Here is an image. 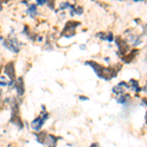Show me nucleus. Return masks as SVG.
I'll use <instances>...</instances> for the list:
<instances>
[{
	"label": "nucleus",
	"instance_id": "obj_2",
	"mask_svg": "<svg viewBox=\"0 0 147 147\" xmlns=\"http://www.w3.org/2000/svg\"><path fill=\"white\" fill-rule=\"evenodd\" d=\"M48 117H49V114L48 113H44L43 116L34 119L32 122V129L36 130V131L40 130V129H41V127H42V125H43V124L45 123V121L47 120V118H48Z\"/></svg>",
	"mask_w": 147,
	"mask_h": 147
},
{
	"label": "nucleus",
	"instance_id": "obj_17",
	"mask_svg": "<svg viewBox=\"0 0 147 147\" xmlns=\"http://www.w3.org/2000/svg\"><path fill=\"white\" fill-rule=\"evenodd\" d=\"M46 2H47L46 0H37V4H39V5H43Z\"/></svg>",
	"mask_w": 147,
	"mask_h": 147
},
{
	"label": "nucleus",
	"instance_id": "obj_13",
	"mask_svg": "<svg viewBox=\"0 0 147 147\" xmlns=\"http://www.w3.org/2000/svg\"><path fill=\"white\" fill-rule=\"evenodd\" d=\"M68 7H70V8L72 9V11L74 10V6H73V5H71V4L69 3V2H65V3H61L60 9H61V10H64V9L68 8Z\"/></svg>",
	"mask_w": 147,
	"mask_h": 147
},
{
	"label": "nucleus",
	"instance_id": "obj_18",
	"mask_svg": "<svg viewBox=\"0 0 147 147\" xmlns=\"http://www.w3.org/2000/svg\"><path fill=\"white\" fill-rule=\"evenodd\" d=\"M48 6L50 7V8L53 9L54 8V1H49L48 2Z\"/></svg>",
	"mask_w": 147,
	"mask_h": 147
},
{
	"label": "nucleus",
	"instance_id": "obj_4",
	"mask_svg": "<svg viewBox=\"0 0 147 147\" xmlns=\"http://www.w3.org/2000/svg\"><path fill=\"white\" fill-rule=\"evenodd\" d=\"M4 72L9 78H10V82L8 84V85H12L13 82L16 80V74H15V68H14V63L10 62L6 65L5 69H4Z\"/></svg>",
	"mask_w": 147,
	"mask_h": 147
},
{
	"label": "nucleus",
	"instance_id": "obj_10",
	"mask_svg": "<svg viewBox=\"0 0 147 147\" xmlns=\"http://www.w3.org/2000/svg\"><path fill=\"white\" fill-rule=\"evenodd\" d=\"M27 13L30 14V16L34 18V16L36 15V5H34V4H32V5H30V8L27 10Z\"/></svg>",
	"mask_w": 147,
	"mask_h": 147
},
{
	"label": "nucleus",
	"instance_id": "obj_9",
	"mask_svg": "<svg viewBox=\"0 0 147 147\" xmlns=\"http://www.w3.org/2000/svg\"><path fill=\"white\" fill-rule=\"evenodd\" d=\"M35 137H36V140L38 143L44 144L45 141V137H46V132H40V134H35Z\"/></svg>",
	"mask_w": 147,
	"mask_h": 147
},
{
	"label": "nucleus",
	"instance_id": "obj_15",
	"mask_svg": "<svg viewBox=\"0 0 147 147\" xmlns=\"http://www.w3.org/2000/svg\"><path fill=\"white\" fill-rule=\"evenodd\" d=\"M72 12H74V14L77 13V14H79V15H80V14H82V12H84V10H82V7H78L77 9H74V10H73Z\"/></svg>",
	"mask_w": 147,
	"mask_h": 147
},
{
	"label": "nucleus",
	"instance_id": "obj_7",
	"mask_svg": "<svg viewBox=\"0 0 147 147\" xmlns=\"http://www.w3.org/2000/svg\"><path fill=\"white\" fill-rule=\"evenodd\" d=\"M57 140H58V138L56 136H52V134H46L44 143L47 144V147H56Z\"/></svg>",
	"mask_w": 147,
	"mask_h": 147
},
{
	"label": "nucleus",
	"instance_id": "obj_5",
	"mask_svg": "<svg viewBox=\"0 0 147 147\" xmlns=\"http://www.w3.org/2000/svg\"><path fill=\"white\" fill-rule=\"evenodd\" d=\"M116 43H117L118 47H119V50H120V53L122 54V55H125V54L127 53V51H129V47L127 45V41L125 40H123L121 39L120 37H117L116 38Z\"/></svg>",
	"mask_w": 147,
	"mask_h": 147
},
{
	"label": "nucleus",
	"instance_id": "obj_3",
	"mask_svg": "<svg viewBox=\"0 0 147 147\" xmlns=\"http://www.w3.org/2000/svg\"><path fill=\"white\" fill-rule=\"evenodd\" d=\"M79 25H80L79 22H68L63 30L62 35H65L66 37H71L73 35H75V28Z\"/></svg>",
	"mask_w": 147,
	"mask_h": 147
},
{
	"label": "nucleus",
	"instance_id": "obj_14",
	"mask_svg": "<svg viewBox=\"0 0 147 147\" xmlns=\"http://www.w3.org/2000/svg\"><path fill=\"white\" fill-rule=\"evenodd\" d=\"M127 98H129V95H121L120 98L118 99V103L120 104H125L127 102Z\"/></svg>",
	"mask_w": 147,
	"mask_h": 147
},
{
	"label": "nucleus",
	"instance_id": "obj_19",
	"mask_svg": "<svg viewBox=\"0 0 147 147\" xmlns=\"http://www.w3.org/2000/svg\"><path fill=\"white\" fill-rule=\"evenodd\" d=\"M80 100H88V97H84V96H80Z\"/></svg>",
	"mask_w": 147,
	"mask_h": 147
},
{
	"label": "nucleus",
	"instance_id": "obj_22",
	"mask_svg": "<svg viewBox=\"0 0 147 147\" xmlns=\"http://www.w3.org/2000/svg\"><path fill=\"white\" fill-rule=\"evenodd\" d=\"M0 94H1V93H0Z\"/></svg>",
	"mask_w": 147,
	"mask_h": 147
},
{
	"label": "nucleus",
	"instance_id": "obj_21",
	"mask_svg": "<svg viewBox=\"0 0 147 147\" xmlns=\"http://www.w3.org/2000/svg\"><path fill=\"white\" fill-rule=\"evenodd\" d=\"M1 10H2V3L0 2V11H1Z\"/></svg>",
	"mask_w": 147,
	"mask_h": 147
},
{
	"label": "nucleus",
	"instance_id": "obj_16",
	"mask_svg": "<svg viewBox=\"0 0 147 147\" xmlns=\"http://www.w3.org/2000/svg\"><path fill=\"white\" fill-rule=\"evenodd\" d=\"M113 38H114V37H113V34H112V32H109L108 35H107V36H105V38H104V39L107 40V41H109V42H111L113 40Z\"/></svg>",
	"mask_w": 147,
	"mask_h": 147
},
{
	"label": "nucleus",
	"instance_id": "obj_1",
	"mask_svg": "<svg viewBox=\"0 0 147 147\" xmlns=\"http://www.w3.org/2000/svg\"><path fill=\"white\" fill-rule=\"evenodd\" d=\"M3 45L6 47L7 49L9 50L13 51L14 53H18L19 50H20V45L21 43L18 41L16 38H13V39H8V40H4L3 41Z\"/></svg>",
	"mask_w": 147,
	"mask_h": 147
},
{
	"label": "nucleus",
	"instance_id": "obj_6",
	"mask_svg": "<svg viewBox=\"0 0 147 147\" xmlns=\"http://www.w3.org/2000/svg\"><path fill=\"white\" fill-rule=\"evenodd\" d=\"M10 122L12 123V124L18 125L20 129H23L24 127V124L22 122V120H21V118L18 116V113L16 112H12L11 114V119H10Z\"/></svg>",
	"mask_w": 147,
	"mask_h": 147
},
{
	"label": "nucleus",
	"instance_id": "obj_8",
	"mask_svg": "<svg viewBox=\"0 0 147 147\" xmlns=\"http://www.w3.org/2000/svg\"><path fill=\"white\" fill-rule=\"evenodd\" d=\"M16 89L19 96H23L25 93V86H24V80L23 78H19L16 82Z\"/></svg>",
	"mask_w": 147,
	"mask_h": 147
},
{
	"label": "nucleus",
	"instance_id": "obj_20",
	"mask_svg": "<svg viewBox=\"0 0 147 147\" xmlns=\"http://www.w3.org/2000/svg\"><path fill=\"white\" fill-rule=\"evenodd\" d=\"M90 147H98V144H97V143H92L90 145Z\"/></svg>",
	"mask_w": 147,
	"mask_h": 147
},
{
	"label": "nucleus",
	"instance_id": "obj_12",
	"mask_svg": "<svg viewBox=\"0 0 147 147\" xmlns=\"http://www.w3.org/2000/svg\"><path fill=\"white\" fill-rule=\"evenodd\" d=\"M130 84H132V88H134V90H136V92H139V91L141 90V88H139V86H138V82H137L136 80H130Z\"/></svg>",
	"mask_w": 147,
	"mask_h": 147
},
{
	"label": "nucleus",
	"instance_id": "obj_11",
	"mask_svg": "<svg viewBox=\"0 0 147 147\" xmlns=\"http://www.w3.org/2000/svg\"><path fill=\"white\" fill-rule=\"evenodd\" d=\"M124 89H123V87H121V86H119V85H118V86H115L113 88V92L114 93H116V94H118V95H122L123 93H124Z\"/></svg>",
	"mask_w": 147,
	"mask_h": 147
}]
</instances>
